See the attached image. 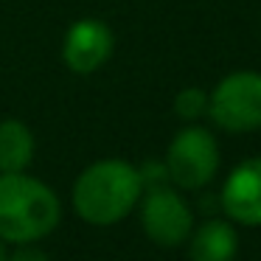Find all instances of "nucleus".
<instances>
[{
	"instance_id": "f257e3e1",
	"label": "nucleus",
	"mask_w": 261,
	"mask_h": 261,
	"mask_svg": "<svg viewBox=\"0 0 261 261\" xmlns=\"http://www.w3.org/2000/svg\"><path fill=\"white\" fill-rule=\"evenodd\" d=\"M143 174L126 160H98L87 166L73 186V208L90 225H113L135 208Z\"/></svg>"
},
{
	"instance_id": "f03ea898",
	"label": "nucleus",
	"mask_w": 261,
	"mask_h": 261,
	"mask_svg": "<svg viewBox=\"0 0 261 261\" xmlns=\"http://www.w3.org/2000/svg\"><path fill=\"white\" fill-rule=\"evenodd\" d=\"M59 222V199L45 182L6 171L0 177V239L29 244L48 236Z\"/></svg>"
},
{
	"instance_id": "7ed1b4c3",
	"label": "nucleus",
	"mask_w": 261,
	"mask_h": 261,
	"mask_svg": "<svg viewBox=\"0 0 261 261\" xmlns=\"http://www.w3.org/2000/svg\"><path fill=\"white\" fill-rule=\"evenodd\" d=\"M208 113L222 129L250 132L261 126V73L239 70L208 96Z\"/></svg>"
},
{
	"instance_id": "20e7f679",
	"label": "nucleus",
	"mask_w": 261,
	"mask_h": 261,
	"mask_svg": "<svg viewBox=\"0 0 261 261\" xmlns=\"http://www.w3.org/2000/svg\"><path fill=\"white\" fill-rule=\"evenodd\" d=\"M219 169V146L202 126H188L174 135L166 154V174L180 188H202Z\"/></svg>"
},
{
	"instance_id": "39448f33",
	"label": "nucleus",
	"mask_w": 261,
	"mask_h": 261,
	"mask_svg": "<svg viewBox=\"0 0 261 261\" xmlns=\"http://www.w3.org/2000/svg\"><path fill=\"white\" fill-rule=\"evenodd\" d=\"M141 219L146 236L163 247H174V244L186 242L194 227V216L188 205L169 186H154L149 191V197L143 199Z\"/></svg>"
},
{
	"instance_id": "423d86ee",
	"label": "nucleus",
	"mask_w": 261,
	"mask_h": 261,
	"mask_svg": "<svg viewBox=\"0 0 261 261\" xmlns=\"http://www.w3.org/2000/svg\"><path fill=\"white\" fill-rule=\"evenodd\" d=\"M113 31L107 29V23L101 20H79L70 25V31L65 34V48L62 59L73 73H93L96 68H101L107 62V57L113 54Z\"/></svg>"
},
{
	"instance_id": "0eeeda50",
	"label": "nucleus",
	"mask_w": 261,
	"mask_h": 261,
	"mask_svg": "<svg viewBox=\"0 0 261 261\" xmlns=\"http://www.w3.org/2000/svg\"><path fill=\"white\" fill-rule=\"evenodd\" d=\"M227 216L242 225H261V158L244 160L230 171L222 191Z\"/></svg>"
},
{
	"instance_id": "6e6552de",
	"label": "nucleus",
	"mask_w": 261,
	"mask_h": 261,
	"mask_svg": "<svg viewBox=\"0 0 261 261\" xmlns=\"http://www.w3.org/2000/svg\"><path fill=\"white\" fill-rule=\"evenodd\" d=\"M239 239L227 222H205L191 239V261H233Z\"/></svg>"
},
{
	"instance_id": "1a4fd4ad",
	"label": "nucleus",
	"mask_w": 261,
	"mask_h": 261,
	"mask_svg": "<svg viewBox=\"0 0 261 261\" xmlns=\"http://www.w3.org/2000/svg\"><path fill=\"white\" fill-rule=\"evenodd\" d=\"M34 158V135L25 124L0 121V171H23Z\"/></svg>"
},
{
	"instance_id": "9d476101",
	"label": "nucleus",
	"mask_w": 261,
	"mask_h": 261,
	"mask_svg": "<svg viewBox=\"0 0 261 261\" xmlns=\"http://www.w3.org/2000/svg\"><path fill=\"white\" fill-rule=\"evenodd\" d=\"M174 110H177V115H180V118L194 121V118H199V115L208 110V96H205L199 87H188V90L177 93Z\"/></svg>"
},
{
	"instance_id": "9b49d317",
	"label": "nucleus",
	"mask_w": 261,
	"mask_h": 261,
	"mask_svg": "<svg viewBox=\"0 0 261 261\" xmlns=\"http://www.w3.org/2000/svg\"><path fill=\"white\" fill-rule=\"evenodd\" d=\"M6 261H48V255L42 253V250H37V247H20V250H14L12 253V258H6Z\"/></svg>"
},
{
	"instance_id": "f8f14e48",
	"label": "nucleus",
	"mask_w": 261,
	"mask_h": 261,
	"mask_svg": "<svg viewBox=\"0 0 261 261\" xmlns=\"http://www.w3.org/2000/svg\"><path fill=\"white\" fill-rule=\"evenodd\" d=\"M0 261H6V255H3V247H0Z\"/></svg>"
}]
</instances>
